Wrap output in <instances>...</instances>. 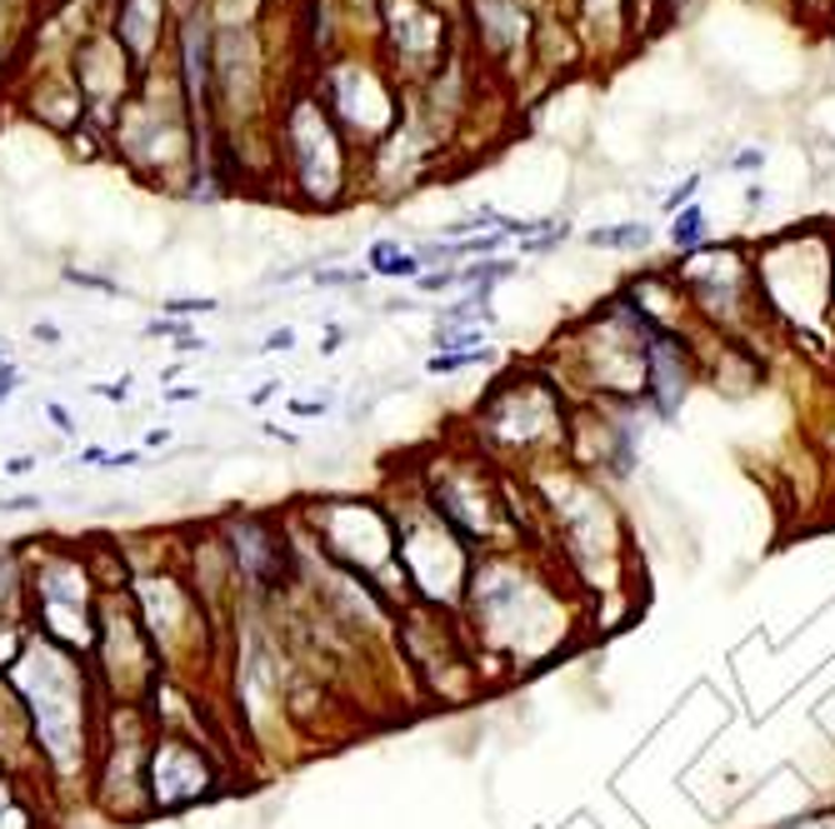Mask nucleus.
<instances>
[{
	"label": "nucleus",
	"mask_w": 835,
	"mask_h": 829,
	"mask_svg": "<svg viewBox=\"0 0 835 829\" xmlns=\"http://www.w3.org/2000/svg\"><path fill=\"white\" fill-rule=\"evenodd\" d=\"M321 410H326V400H295L291 415H321Z\"/></svg>",
	"instance_id": "20"
},
{
	"label": "nucleus",
	"mask_w": 835,
	"mask_h": 829,
	"mask_svg": "<svg viewBox=\"0 0 835 829\" xmlns=\"http://www.w3.org/2000/svg\"><path fill=\"white\" fill-rule=\"evenodd\" d=\"M425 505L456 530L460 539H496L506 530V510H500V495L486 486L480 475V460H435V470L425 475Z\"/></svg>",
	"instance_id": "4"
},
{
	"label": "nucleus",
	"mask_w": 835,
	"mask_h": 829,
	"mask_svg": "<svg viewBox=\"0 0 835 829\" xmlns=\"http://www.w3.org/2000/svg\"><path fill=\"white\" fill-rule=\"evenodd\" d=\"M161 445H171V430H151V435H145V450H161Z\"/></svg>",
	"instance_id": "23"
},
{
	"label": "nucleus",
	"mask_w": 835,
	"mask_h": 829,
	"mask_svg": "<svg viewBox=\"0 0 835 829\" xmlns=\"http://www.w3.org/2000/svg\"><path fill=\"white\" fill-rule=\"evenodd\" d=\"M106 460V450H100V445H86V450H80V460L76 465H100Z\"/></svg>",
	"instance_id": "22"
},
{
	"label": "nucleus",
	"mask_w": 835,
	"mask_h": 829,
	"mask_svg": "<svg viewBox=\"0 0 835 829\" xmlns=\"http://www.w3.org/2000/svg\"><path fill=\"white\" fill-rule=\"evenodd\" d=\"M21 600H25V575L11 549H0V625L21 620Z\"/></svg>",
	"instance_id": "8"
},
{
	"label": "nucleus",
	"mask_w": 835,
	"mask_h": 829,
	"mask_svg": "<svg viewBox=\"0 0 835 829\" xmlns=\"http://www.w3.org/2000/svg\"><path fill=\"white\" fill-rule=\"evenodd\" d=\"M220 775L216 760L200 740L191 734L161 730L151 740V760H145V795H151V815H185V809L206 805L216 795Z\"/></svg>",
	"instance_id": "3"
},
{
	"label": "nucleus",
	"mask_w": 835,
	"mask_h": 829,
	"mask_svg": "<svg viewBox=\"0 0 835 829\" xmlns=\"http://www.w3.org/2000/svg\"><path fill=\"white\" fill-rule=\"evenodd\" d=\"M685 380H691V370H685L681 340L665 335V330H651V340H646V390L655 395L661 415H675V410H681Z\"/></svg>",
	"instance_id": "7"
},
{
	"label": "nucleus",
	"mask_w": 835,
	"mask_h": 829,
	"mask_svg": "<svg viewBox=\"0 0 835 829\" xmlns=\"http://www.w3.org/2000/svg\"><path fill=\"white\" fill-rule=\"evenodd\" d=\"M480 435L500 450L541 455L565 440V410L545 380H506L496 395L480 405Z\"/></svg>",
	"instance_id": "2"
},
{
	"label": "nucleus",
	"mask_w": 835,
	"mask_h": 829,
	"mask_svg": "<svg viewBox=\"0 0 835 829\" xmlns=\"http://www.w3.org/2000/svg\"><path fill=\"white\" fill-rule=\"evenodd\" d=\"M370 270H376V275H415L421 260H415L411 250H401L395 240H380V246H370Z\"/></svg>",
	"instance_id": "9"
},
{
	"label": "nucleus",
	"mask_w": 835,
	"mask_h": 829,
	"mask_svg": "<svg viewBox=\"0 0 835 829\" xmlns=\"http://www.w3.org/2000/svg\"><path fill=\"white\" fill-rule=\"evenodd\" d=\"M590 246H606V250H640V246H651V230H646V226L596 230V236H590Z\"/></svg>",
	"instance_id": "10"
},
{
	"label": "nucleus",
	"mask_w": 835,
	"mask_h": 829,
	"mask_svg": "<svg viewBox=\"0 0 835 829\" xmlns=\"http://www.w3.org/2000/svg\"><path fill=\"white\" fill-rule=\"evenodd\" d=\"M275 390H281V380H265V385H261V390H256V395H250V405H265V400H271V395H275Z\"/></svg>",
	"instance_id": "21"
},
{
	"label": "nucleus",
	"mask_w": 835,
	"mask_h": 829,
	"mask_svg": "<svg viewBox=\"0 0 835 829\" xmlns=\"http://www.w3.org/2000/svg\"><path fill=\"white\" fill-rule=\"evenodd\" d=\"M391 515H395V560H401L411 600L431 604V610L456 604L470 590V575H476L466 539L445 525L425 500L391 505Z\"/></svg>",
	"instance_id": "1"
},
{
	"label": "nucleus",
	"mask_w": 835,
	"mask_h": 829,
	"mask_svg": "<svg viewBox=\"0 0 835 829\" xmlns=\"http://www.w3.org/2000/svg\"><path fill=\"white\" fill-rule=\"evenodd\" d=\"M586 15H590V25H596V31H616L620 25V0H586Z\"/></svg>",
	"instance_id": "12"
},
{
	"label": "nucleus",
	"mask_w": 835,
	"mask_h": 829,
	"mask_svg": "<svg viewBox=\"0 0 835 829\" xmlns=\"http://www.w3.org/2000/svg\"><path fill=\"white\" fill-rule=\"evenodd\" d=\"M15 390H21V370H15V366H0V405H6Z\"/></svg>",
	"instance_id": "16"
},
{
	"label": "nucleus",
	"mask_w": 835,
	"mask_h": 829,
	"mask_svg": "<svg viewBox=\"0 0 835 829\" xmlns=\"http://www.w3.org/2000/svg\"><path fill=\"white\" fill-rule=\"evenodd\" d=\"M45 500L41 495H11V500H0V515H25V510H41Z\"/></svg>",
	"instance_id": "14"
},
{
	"label": "nucleus",
	"mask_w": 835,
	"mask_h": 829,
	"mask_svg": "<svg viewBox=\"0 0 835 829\" xmlns=\"http://www.w3.org/2000/svg\"><path fill=\"white\" fill-rule=\"evenodd\" d=\"M736 165H740V171H750V165H760V151H746V155H736Z\"/></svg>",
	"instance_id": "24"
},
{
	"label": "nucleus",
	"mask_w": 835,
	"mask_h": 829,
	"mask_svg": "<svg viewBox=\"0 0 835 829\" xmlns=\"http://www.w3.org/2000/svg\"><path fill=\"white\" fill-rule=\"evenodd\" d=\"M0 470H6V475H31L35 470V455H15V460H6Z\"/></svg>",
	"instance_id": "18"
},
{
	"label": "nucleus",
	"mask_w": 835,
	"mask_h": 829,
	"mask_svg": "<svg viewBox=\"0 0 835 829\" xmlns=\"http://www.w3.org/2000/svg\"><path fill=\"white\" fill-rule=\"evenodd\" d=\"M45 415L55 421V430H61V435H76V415H71L61 400H45Z\"/></svg>",
	"instance_id": "13"
},
{
	"label": "nucleus",
	"mask_w": 835,
	"mask_h": 829,
	"mask_svg": "<svg viewBox=\"0 0 835 829\" xmlns=\"http://www.w3.org/2000/svg\"><path fill=\"white\" fill-rule=\"evenodd\" d=\"M285 141H291V161L295 171H301V185L311 200L330 205L340 195V145L336 135H330L326 116H315L311 100H301V110H295L291 120H285Z\"/></svg>",
	"instance_id": "5"
},
{
	"label": "nucleus",
	"mask_w": 835,
	"mask_h": 829,
	"mask_svg": "<svg viewBox=\"0 0 835 829\" xmlns=\"http://www.w3.org/2000/svg\"><path fill=\"white\" fill-rule=\"evenodd\" d=\"M665 6H675V0H665Z\"/></svg>",
	"instance_id": "26"
},
{
	"label": "nucleus",
	"mask_w": 835,
	"mask_h": 829,
	"mask_svg": "<svg viewBox=\"0 0 835 829\" xmlns=\"http://www.w3.org/2000/svg\"><path fill=\"white\" fill-rule=\"evenodd\" d=\"M100 400H116V405H126L131 400V380H110V385H96Z\"/></svg>",
	"instance_id": "15"
},
{
	"label": "nucleus",
	"mask_w": 835,
	"mask_h": 829,
	"mask_svg": "<svg viewBox=\"0 0 835 829\" xmlns=\"http://www.w3.org/2000/svg\"><path fill=\"white\" fill-rule=\"evenodd\" d=\"M0 366H11V356H6V345H0Z\"/></svg>",
	"instance_id": "25"
},
{
	"label": "nucleus",
	"mask_w": 835,
	"mask_h": 829,
	"mask_svg": "<svg viewBox=\"0 0 835 829\" xmlns=\"http://www.w3.org/2000/svg\"><path fill=\"white\" fill-rule=\"evenodd\" d=\"M165 400H175V405H185V400H200V390L196 385H175V390H161Z\"/></svg>",
	"instance_id": "19"
},
{
	"label": "nucleus",
	"mask_w": 835,
	"mask_h": 829,
	"mask_svg": "<svg viewBox=\"0 0 835 829\" xmlns=\"http://www.w3.org/2000/svg\"><path fill=\"white\" fill-rule=\"evenodd\" d=\"M291 345H295V330H291V325H281V330H271V335H265V345H261V350H271V356H275V350H291Z\"/></svg>",
	"instance_id": "17"
},
{
	"label": "nucleus",
	"mask_w": 835,
	"mask_h": 829,
	"mask_svg": "<svg viewBox=\"0 0 835 829\" xmlns=\"http://www.w3.org/2000/svg\"><path fill=\"white\" fill-rule=\"evenodd\" d=\"M685 285L711 315H736V301L746 291V265L736 250H701L685 260Z\"/></svg>",
	"instance_id": "6"
},
{
	"label": "nucleus",
	"mask_w": 835,
	"mask_h": 829,
	"mask_svg": "<svg viewBox=\"0 0 835 829\" xmlns=\"http://www.w3.org/2000/svg\"><path fill=\"white\" fill-rule=\"evenodd\" d=\"M701 236H705V216L701 210H681V220L671 226V240L681 250H691V246H701Z\"/></svg>",
	"instance_id": "11"
}]
</instances>
